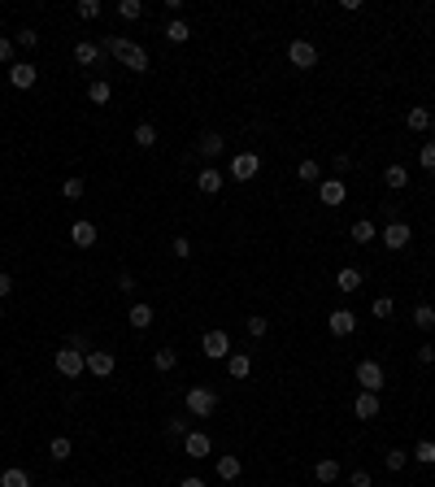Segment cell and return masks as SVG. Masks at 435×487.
<instances>
[{
    "label": "cell",
    "mask_w": 435,
    "mask_h": 487,
    "mask_svg": "<svg viewBox=\"0 0 435 487\" xmlns=\"http://www.w3.org/2000/svg\"><path fill=\"white\" fill-rule=\"evenodd\" d=\"M370 314H375V318H392V300H388V296H379L375 305H370Z\"/></svg>",
    "instance_id": "bcb514c9"
},
{
    "label": "cell",
    "mask_w": 435,
    "mask_h": 487,
    "mask_svg": "<svg viewBox=\"0 0 435 487\" xmlns=\"http://www.w3.org/2000/svg\"><path fill=\"white\" fill-rule=\"evenodd\" d=\"M413 327L418 331H431L435 327V309H431V305H418V309H413Z\"/></svg>",
    "instance_id": "8d00e7d4"
},
{
    "label": "cell",
    "mask_w": 435,
    "mask_h": 487,
    "mask_svg": "<svg viewBox=\"0 0 435 487\" xmlns=\"http://www.w3.org/2000/svg\"><path fill=\"white\" fill-rule=\"evenodd\" d=\"M166 435H174V440H183V435H187V418H170V422H166Z\"/></svg>",
    "instance_id": "ee69618b"
},
{
    "label": "cell",
    "mask_w": 435,
    "mask_h": 487,
    "mask_svg": "<svg viewBox=\"0 0 435 487\" xmlns=\"http://www.w3.org/2000/svg\"><path fill=\"white\" fill-rule=\"evenodd\" d=\"M244 327H248V339H262V335L270 331V318H266V314H248Z\"/></svg>",
    "instance_id": "d590c367"
},
{
    "label": "cell",
    "mask_w": 435,
    "mask_h": 487,
    "mask_svg": "<svg viewBox=\"0 0 435 487\" xmlns=\"http://www.w3.org/2000/svg\"><path fill=\"white\" fill-rule=\"evenodd\" d=\"M418 366H435V348H431V344L418 348Z\"/></svg>",
    "instance_id": "c3c4849f"
},
{
    "label": "cell",
    "mask_w": 435,
    "mask_h": 487,
    "mask_svg": "<svg viewBox=\"0 0 435 487\" xmlns=\"http://www.w3.org/2000/svg\"><path fill=\"white\" fill-rule=\"evenodd\" d=\"M287 61H292L296 70H314L318 66V48L309 40H292V44H287Z\"/></svg>",
    "instance_id": "52a82bcc"
},
{
    "label": "cell",
    "mask_w": 435,
    "mask_h": 487,
    "mask_svg": "<svg viewBox=\"0 0 435 487\" xmlns=\"http://www.w3.org/2000/svg\"><path fill=\"white\" fill-rule=\"evenodd\" d=\"M101 18V0H78V22H96Z\"/></svg>",
    "instance_id": "60d3db41"
},
{
    "label": "cell",
    "mask_w": 435,
    "mask_h": 487,
    "mask_svg": "<svg viewBox=\"0 0 435 487\" xmlns=\"http://www.w3.org/2000/svg\"><path fill=\"white\" fill-rule=\"evenodd\" d=\"M0 487H31V475L22 465H9V470H0Z\"/></svg>",
    "instance_id": "d4e9b609"
},
{
    "label": "cell",
    "mask_w": 435,
    "mask_h": 487,
    "mask_svg": "<svg viewBox=\"0 0 435 487\" xmlns=\"http://www.w3.org/2000/svg\"><path fill=\"white\" fill-rule=\"evenodd\" d=\"M222 148H227V139H222L218 131H205V135H201V144H196V153H201L205 161H214V157H222Z\"/></svg>",
    "instance_id": "e0dca14e"
},
{
    "label": "cell",
    "mask_w": 435,
    "mask_h": 487,
    "mask_svg": "<svg viewBox=\"0 0 435 487\" xmlns=\"http://www.w3.org/2000/svg\"><path fill=\"white\" fill-rule=\"evenodd\" d=\"M153 318H157V314H153V305H144V300L126 309V322H131L135 331H148V327H153Z\"/></svg>",
    "instance_id": "ac0fdd59"
},
{
    "label": "cell",
    "mask_w": 435,
    "mask_h": 487,
    "mask_svg": "<svg viewBox=\"0 0 435 487\" xmlns=\"http://www.w3.org/2000/svg\"><path fill=\"white\" fill-rule=\"evenodd\" d=\"M296 178H300V183H322V166H318L314 157H305L300 166H296Z\"/></svg>",
    "instance_id": "4316f807"
},
{
    "label": "cell",
    "mask_w": 435,
    "mask_h": 487,
    "mask_svg": "<svg viewBox=\"0 0 435 487\" xmlns=\"http://www.w3.org/2000/svg\"><path fill=\"white\" fill-rule=\"evenodd\" d=\"M83 191H87V183H83V178H66V183H61V196H66V200H78V196H83Z\"/></svg>",
    "instance_id": "f35d334b"
},
{
    "label": "cell",
    "mask_w": 435,
    "mask_h": 487,
    "mask_svg": "<svg viewBox=\"0 0 435 487\" xmlns=\"http://www.w3.org/2000/svg\"><path fill=\"white\" fill-rule=\"evenodd\" d=\"M409 239H413V231H409V222H388L383 226V244H388L392 253H400V248H409Z\"/></svg>",
    "instance_id": "9c48e42d"
},
{
    "label": "cell",
    "mask_w": 435,
    "mask_h": 487,
    "mask_svg": "<svg viewBox=\"0 0 435 487\" xmlns=\"http://www.w3.org/2000/svg\"><path fill=\"white\" fill-rule=\"evenodd\" d=\"M44 487H53V483H44Z\"/></svg>",
    "instance_id": "11a10c76"
},
{
    "label": "cell",
    "mask_w": 435,
    "mask_h": 487,
    "mask_svg": "<svg viewBox=\"0 0 435 487\" xmlns=\"http://www.w3.org/2000/svg\"><path fill=\"white\" fill-rule=\"evenodd\" d=\"M179 487H205V479H196V475H187V479H183Z\"/></svg>",
    "instance_id": "816d5d0a"
},
{
    "label": "cell",
    "mask_w": 435,
    "mask_h": 487,
    "mask_svg": "<svg viewBox=\"0 0 435 487\" xmlns=\"http://www.w3.org/2000/svg\"><path fill=\"white\" fill-rule=\"evenodd\" d=\"M239 470H244V465H239V457H231V452H222V457H218V479L222 483H235Z\"/></svg>",
    "instance_id": "603a6c76"
},
{
    "label": "cell",
    "mask_w": 435,
    "mask_h": 487,
    "mask_svg": "<svg viewBox=\"0 0 435 487\" xmlns=\"http://www.w3.org/2000/svg\"><path fill=\"white\" fill-rule=\"evenodd\" d=\"M227 375H231V379H248V375H253V357H248V352H231V357H227Z\"/></svg>",
    "instance_id": "ffe728a7"
},
{
    "label": "cell",
    "mask_w": 435,
    "mask_h": 487,
    "mask_svg": "<svg viewBox=\"0 0 435 487\" xmlns=\"http://www.w3.org/2000/svg\"><path fill=\"white\" fill-rule=\"evenodd\" d=\"M357 387H361V392H383V387H388L383 366L379 361H357Z\"/></svg>",
    "instance_id": "8992f818"
},
{
    "label": "cell",
    "mask_w": 435,
    "mask_h": 487,
    "mask_svg": "<svg viewBox=\"0 0 435 487\" xmlns=\"http://www.w3.org/2000/svg\"><path fill=\"white\" fill-rule=\"evenodd\" d=\"M431 131H435V118H431Z\"/></svg>",
    "instance_id": "f5cc1de1"
},
{
    "label": "cell",
    "mask_w": 435,
    "mask_h": 487,
    "mask_svg": "<svg viewBox=\"0 0 435 487\" xmlns=\"http://www.w3.org/2000/svg\"><path fill=\"white\" fill-rule=\"evenodd\" d=\"M409 457H413V461H423V465H435V440H418Z\"/></svg>",
    "instance_id": "1f68e13d"
},
{
    "label": "cell",
    "mask_w": 435,
    "mask_h": 487,
    "mask_svg": "<svg viewBox=\"0 0 435 487\" xmlns=\"http://www.w3.org/2000/svg\"><path fill=\"white\" fill-rule=\"evenodd\" d=\"M13 48H18V44H13L9 35H0V61H9V66H13Z\"/></svg>",
    "instance_id": "7dc6e473"
},
{
    "label": "cell",
    "mask_w": 435,
    "mask_h": 487,
    "mask_svg": "<svg viewBox=\"0 0 435 487\" xmlns=\"http://www.w3.org/2000/svg\"><path fill=\"white\" fill-rule=\"evenodd\" d=\"M9 291H13V279H9V274H5V270H0V300H5V296H9Z\"/></svg>",
    "instance_id": "f907efd6"
},
{
    "label": "cell",
    "mask_w": 435,
    "mask_h": 487,
    "mask_svg": "<svg viewBox=\"0 0 435 487\" xmlns=\"http://www.w3.org/2000/svg\"><path fill=\"white\" fill-rule=\"evenodd\" d=\"M101 57H105L101 44H92V40H78V44H74V61H78V66H96Z\"/></svg>",
    "instance_id": "d6986e66"
},
{
    "label": "cell",
    "mask_w": 435,
    "mask_h": 487,
    "mask_svg": "<svg viewBox=\"0 0 435 487\" xmlns=\"http://www.w3.org/2000/svg\"><path fill=\"white\" fill-rule=\"evenodd\" d=\"M87 375L109 379V375H114V352H109V348H92L87 352Z\"/></svg>",
    "instance_id": "8fae6325"
},
{
    "label": "cell",
    "mask_w": 435,
    "mask_h": 487,
    "mask_svg": "<svg viewBox=\"0 0 435 487\" xmlns=\"http://www.w3.org/2000/svg\"><path fill=\"white\" fill-rule=\"evenodd\" d=\"M383 183H388L392 191H400V187L409 183V170L405 166H388V170H383Z\"/></svg>",
    "instance_id": "f546056e"
},
{
    "label": "cell",
    "mask_w": 435,
    "mask_h": 487,
    "mask_svg": "<svg viewBox=\"0 0 435 487\" xmlns=\"http://www.w3.org/2000/svg\"><path fill=\"white\" fill-rule=\"evenodd\" d=\"M314 479H318L322 487H331L335 479H340V461H335V457H322V461L314 465Z\"/></svg>",
    "instance_id": "44dd1931"
},
{
    "label": "cell",
    "mask_w": 435,
    "mask_h": 487,
    "mask_svg": "<svg viewBox=\"0 0 435 487\" xmlns=\"http://www.w3.org/2000/svg\"><path fill=\"white\" fill-rule=\"evenodd\" d=\"M348 487H375V479H370V470H352V475H348Z\"/></svg>",
    "instance_id": "f6af8a7d"
},
{
    "label": "cell",
    "mask_w": 435,
    "mask_h": 487,
    "mask_svg": "<svg viewBox=\"0 0 435 487\" xmlns=\"http://www.w3.org/2000/svg\"><path fill=\"white\" fill-rule=\"evenodd\" d=\"M87 101L92 105H109V101H114V87H109L105 78H92V83H87Z\"/></svg>",
    "instance_id": "cb8c5ba5"
},
{
    "label": "cell",
    "mask_w": 435,
    "mask_h": 487,
    "mask_svg": "<svg viewBox=\"0 0 435 487\" xmlns=\"http://www.w3.org/2000/svg\"><path fill=\"white\" fill-rule=\"evenodd\" d=\"M222 183H227V174H222L218 166H205V170L196 174V187L205 191V196H218V191H222Z\"/></svg>",
    "instance_id": "4fadbf2b"
},
{
    "label": "cell",
    "mask_w": 435,
    "mask_h": 487,
    "mask_svg": "<svg viewBox=\"0 0 435 487\" xmlns=\"http://www.w3.org/2000/svg\"><path fill=\"white\" fill-rule=\"evenodd\" d=\"M405 122H409V131H427V126H431V109L427 105H413L405 113Z\"/></svg>",
    "instance_id": "484cf974"
},
{
    "label": "cell",
    "mask_w": 435,
    "mask_h": 487,
    "mask_svg": "<svg viewBox=\"0 0 435 487\" xmlns=\"http://www.w3.org/2000/svg\"><path fill=\"white\" fill-rule=\"evenodd\" d=\"M53 366H57V375L61 379H78V375H83V370H87V352L83 348H57V357H53Z\"/></svg>",
    "instance_id": "3957f363"
},
{
    "label": "cell",
    "mask_w": 435,
    "mask_h": 487,
    "mask_svg": "<svg viewBox=\"0 0 435 487\" xmlns=\"http://www.w3.org/2000/svg\"><path fill=\"white\" fill-rule=\"evenodd\" d=\"M101 53H109L114 61H122L131 74H148V53L135 44V40H122V35H105L101 40Z\"/></svg>",
    "instance_id": "6da1fadb"
},
{
    "label": "cell",
    "mask_w": 435,
    "mask_h": 487,
    "mask_svg": "<svg viewBox=\"0 0 435 487\" xmlns=\"http://www.w3.org/2000/svg\"><path fill=\"white\" fill-rule=\"evenodd\" d=\"M166 40H170V44H187V40H191V26H187L183 18H170V26H166Z\"/></svg>",
    "instance_id": "f1b7e54d"
},
{
    "label": "cell",
    "mask_w": 435,
    "mask_h": 487,
    "mask_svg": "<svg viewBox=\"0 0 435 487\" xmlns=\"http://www.w3.org/2000/svg\"><path fill=\"white\" fill-rule=\"evenodd\" d=\"M405 461H409L405 448H388V452H383V465H388L392 475H400V470H405Z\"/></svg>",
    "instance_id": "836d02e7"
},
{
    "label": "cell",
    "mask_w": 435,
    "mask_h": 487,
    "mask_svg": "<svg viewBox=\"0 0 435 487\" xmlns=\"http://www.w3.org/2000/svg\"><path fill=\"white\" fill-rule=\"evenodd\" d=\"M170 253L179 257V262H187V257H191V239H187V235H174V239H170Z\"/></svg>",
    "instance_id": "b9f144b4"
},
{
    "label": "cell",
    "mask_w": 435,
    "mask_h": 487,
    "mask_svg": "<svg viewBox=\"0 0 435 487\" xmlns=\"http://www.w3.org/2000/svg\"><path fill=\"white\" fill-rule=\"evenodd\" d=\"M352 244H370V239H375L379 231H375V222H370V218H357V222H352Z\"/></svg>",
    "instance_id": "83f0119b"
},
{
    "label": "cell",
    "mask_w": 435,
    "mask_h": 487,
    "mask_svg": "<svg viewBox=\"0 0 435 487\" xmlns=\"http://www.w3.org/2000/svg\"><path fill=\"white\" fill-rule=\"evenodd\" d=\"M0 318H5V309H0Z\"/></svg>",
    "instance_id": "db71d44e"
},
{
    "label": "cell",
    "mask_w": 435,
    "mask_h": 487,
    "mask_svg": "<svg viewBox=\"0 0 435 487\" xmlns=\"http://www.w3.org/2000/svg\"><path fill=\"white\" fill-rule=\"evenodd\" d=\"M135 283H139L135 274H118V287H122V291H135Z\"/></svg>",
    "instance_id": "681fc988"
},
{
    "label": "cell",
    "mask_w": 435,
    "mask_h": 487,
    "mask_svg": "<svg viewBox=\"0 0 435 487\" xmlns=\"http://www.w3.org/2000/svg\"><path fill=\"white\" fill-rule=\"evenodd\" d=\"M257 174H262V157L257 153H235L231 157V178L235 183H253Z\"/></svg>",
    "instance_id": "5b68a950"
},
{
    "label": "cell",
    "mask_w": 435,
    "mask_h": 487,
    "mask_svg": "<svg viewBox=\"0 0 435 487\" xmlns=\"http://www.w3.org/2000/svg\"><path fill=\"white\" fill-rule=\"evenodd\" d=\"M327 327H331V335H352V331H357V314H352V309H331L327 314Z\"/></svg>",
    "instance_id": "7c38bea8"
},
{
    "label": "cell",
    "mask_w": 435,
    "mask_h": 487,
    "mask_svg": "<svg viewBox=\"0 0 435 487\" xmlns=\"http://www.w3.org/2000/svg\"><path fill=\"white\" fill-rule=\"evenodd\" d=\"M153 366L161 370V375H166V370L179 366V352H174V348H157V352H153Z\"/></svg>",
    "instance_id": "d6a6232c"
},
{
    "label": "cell",
    "mask_w": 435,
    "mask_h": 487,
    "mask_svg": "<svg viewBox=\"0 0 435 487\" xmlns=\"http://www.w3.org/2000/svg\"><path fill=\"white\" fill-rule=\"evenodd\" d=\"M318 196H322V205H344V196H348L344 178H322V183H318Z\"/></svg>",
    "instance_id": "5bb4252c"
},
{
    "label": "cell",
    "mask_w": 435,
    "mask_h": 487,
    "mask_svg": "<svg viewBox=\"0 0 435 487\" xmlns=\"http://www.w3.org/2000/svg\"><path fill=\"white\" fill-rule=\"evenodd\" d=\"M183 452H187L191 461H205L209 452H214V440H209L205 431H187V435H183Z\"/></svg>",
    "instance_id": "30bf717a"
},
{
    "label": "cell",
    "mask_w": 435,
    "mask_h": 487,
    "mask_svg": "<svg viewBox=\"0 0 435 487\" xmlns=\"http://www.w3.org/2000/svg\"><path fill=\"white\" fill-rule=\"evenodd\" d=\"M201 352L209 357V361H227L231 357V335L227 331H205L201 335Z\"/></svg>",
    "instance_id": "277c9868"
},
{
    "label": "cell",
    "mask_w": 435,
    "mask_h": 487,
    "mask_svg": "<svg viewBox=\"0 0 435 487\" xmlns=\"http://www.w3.org/2000/svg\"><path fill=\"white\" fill-rule=\"evenodd\" d=\"M139 13H144L139 0H118V18H122V22H135Z\"/></svg>",
    "instance_id": "ab89813d"
},
{
    "label": "cell",
    "mask_w": 435,
    "mask_h": 487,
    "mask_svg": "<svg viewBox=\"0 0 435 487\" xmlns=\"http://www.w3.org/2000/svg\"><path fill=\"white\" fill-rule=\"evenodd\" d=\"M131 139L139 144V148H153V144H157V126H153V122H139Z\"/></svg>",
    "instance_id": "e575fe53"
},
{
    "label": "cell",
    "mask_w": 435,
    "mask_h": 487,
    "mask_svg": "<svg viewBox=\"0 0 435 487\" xmlns=\"http://www.w3.org/2000/svg\"><path fill=\"white\" fill-rule=\"evenodd\" d=\"M418 166H423L427 174H435V139H427L423 148H418Z\"/></svg>",
    "instance_id": "74e56055"
},
{
    "label": "cell",
    "mask_w": 435,
    "mask_h": 487,
    "mask_svg": "<svg viewBox=\"0 0 435 487\" xmlns=\"http://www.w3.org/2000/svg\"><path fill=\"white\" fill-rule=\"evenodd\" d=\"M96 235H101V231H96V222H87V218H78V222L70 226V244H78V248H92Z\"/></svg>",
    "instance_id": "9a60e30c"
},
{
    "label": "cell",
    "mask_w": 435,
    "mask_h": 487,
    "mask_svg": "<svg viewBox=\"0 0 435 487\" xmlns=\"http://www.w3.org/2000/svg\"><path fill=\"white\" fill-rule=\"evenodd\" d=\"M70 452H74V444H70V435H57V440H53V444H48V457H53V461H66V457H70Z\"/></svg>",
    "instance_id": "4dcf8cb0"
},
{
    "label": "cell",
    "mask_w": 435,
    "mask_h": 487,
    "mask_svg": "<svg viewBox=\"0 0 435 487\" xmlns=\"http://www.w3.org/2000/svg\"><path fill=\"white\" fill-rule=\"evenodd\" d=\"M183 409H187V418H214L218 413V392L214 387H187Z\"/></svg>",
    "instance_id": "7a4b0ae2"
},
{
    "label": "cell",
    "mask_w": 435,
    "mask_h": 487,
    "mask_svg": "<svg viewBox=\"0 0 435 487\" xmlns=\"http://www.w3.org/2000/svg\"><path fill=\"white\" fill-rule=\"evenodd\" d=\"M352 413H357L361 422L379 418V392H357V400H352Z\"/></svg>",
    "instance_id": "2e32d148"
},
{
    "label": "cell",
    "mask_w": 435,
    "mask_h": 487,
    "mask_svg": "<svg viewBox=\"0 0 435 487\" xmlns=\"http://www.w3.org/2000/svg\"><path fill=\"white\" fill-rule=\"evenodd\" d=\"M35 83H40V66H31V61H13V66H9V87L26 92V87H35Z\"/></svg>",
    "instance_id": "ba28073f"
},
{
    "label": "cell",
    "mask_w": 435,
    "mask_h": 487,
    "mask_svg": "<svg viewBox=\"0 0 435 487\" xmlns=\"http://www.w3.org/2000/svg\"><path fill=\"white\" fill-rule=\"evenodd\" d=\"M361 283H366V279H361V270H357V266H344L340 274H335V287H340V291H357Z\"/></svg>",
    "instance_id": "7402d4cb"
},
{
    "label": "cell",
    "mask_w": 435,
    "mask_h": 487,
    "mask_svg": "<svg viewBox=\"0 0 435 487\" xmlns=\"http://www.w3.org/2000/svg\"><path fill=\"white\" fill-rule=\"evenodd\" d=\"M13 44H18V48H35V44H40V31H31V26H22V31H18V35H13Z\"/></svg>",
    "instance_id": "7bdbcfd3"
}]
</instances>
